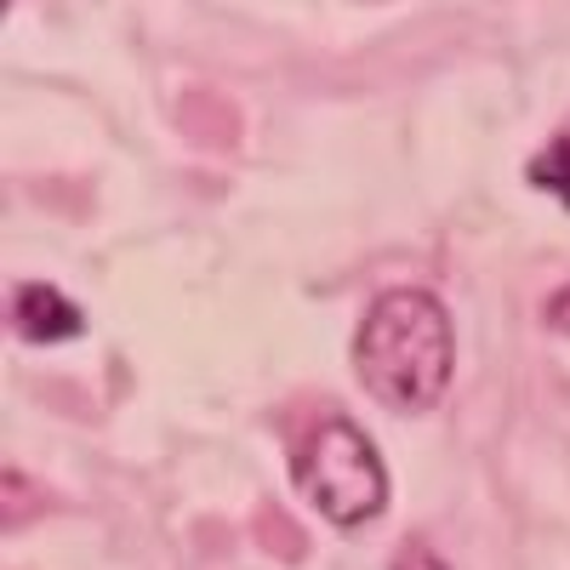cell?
<instances>
[{"label":"cell","instance_id":"3","mask_svg":"<svg viewBox=\"0 0 570 570\" xmlns=\"http://www.w3.org/2000/svg\"><path fill=\"white\" fill-rule=\"evenodd\" d=\"M12 325L23 343H69L80 337V308L58 292V285H18L12 292Z\"/></svg>","mask_w":570,"mask_h":570},{"label":"cell","instance_id":"5","mask_svg":"<svg viewBox=\"0 0 570 570\" xmlns=\"http://www.w3.org/2000/svg\"><path fill=\"white\" fill-rule=\"evenodd\" d=\"M542 320H548L553 331H564V337H570V285H559V292L548 297V308H542Z\"/></svg>","mask_w":570,"mask_h":570},{"label":"cell","instance_id":"6","mask_svg":"<svg viewBox=\"0 0 570 570\" xmlns=\"http://www.w3.org/2000/svg\"><path fill=\"white\" fill-rule=\"evenodd\" d=\"M394 570H445V559L428 553V548H405V553L394 559Z\"/></svg>","mask_w":570,"mask_h":570},{"label":"cell","instance_id":"1","mask_svg":"<svg viewBox=\"0 0 570 570\" xmlns=\"http://www.w3.org/2000/svg\"><path fill=\"white\" fill-rule=\"evenodd\" d=\"M354 371L376 405L405 411V416L434 411L456 371V337H451L445 303L434 292H422V285L383 292L360 320Z\"/></svg>","mask_w":570,"mask_h":570},{"label":"cell","instance_id":"4","mask_svg":"<svg viewBox=\"0 0 570 570\" xmlns=\"http://www.w3.org/2000/svg\"><path fill=\"white\" fill-rule=\"evenodd\" d=\"M531 183H537V188H553V195L570 200V131H559L548 149L531 160Z\"/></svg>","mask_w":570,"mask_h":570},{"label":"cell","instance_id":"2","mask_svg":"<svg viewBox=\"0 0 570 570\" xmlns=\"http://www.w3.org/2000/svg\"><path fill=\"white\" fill-rule=\"evenodd\" d=\"M292 480H297L303 502L320 519H331V525H343V531L371 525V519L389 508V468H383V456H376V445L343 416L320 422L297 445Z\"/></svg>","mask_w":570,"mask_h":570}]
</instances>
